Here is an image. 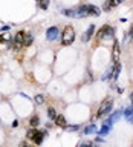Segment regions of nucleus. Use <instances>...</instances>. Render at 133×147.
<instances>
[{
	"mask_svg": "<svg viewBox=\"0 0 133 147\" xmlns=\"http://www.w3.org/2000/svg\"><path fill=\"white\" fill-rule=\"evenodd\" d=\"M73 40H75V29H73V26L67 25L66 28L63 29V37H61V43L64 46H69L73 43Z\"/></svg>",
	"mask_w": 133,
	"mask_h": 147,
	"instance_id": "nucleus-1",
	"label": "nucleus"
},
{
	"mask_svg": "<svg viewBox=\"0 0 133 147\" xmlns=\"http://www.w3.org/2000/svg\"><path fill=\"white\" fill-rule=\"evenodd\" d=\"M112 109H113V100L112 98H105L103 103H101L98 112H96V117L103 118V117H105V115H109L110 112H112Z\"/></svg>",
	"mask_w": 133,
	"mask_h": 147,
	"instance_id": "nucleus-2",
	"label": "nucleus"
},
{
	"mask_svg": "<svg viewBox=\"0 0 133 147\" xmlns=\"http://www.w3.org/2000/svg\"><path fill=\"white\" fill-rule=\"evenodd\" d=\"M110 35H113V29H112L109 25H104V26L98 31L96 38H98V40H103V38H105V37H110Z\"/></svg>",
	"mask_w": 133,
	"mask_h": 147,
	"instance_id": "nucleus-3",
	"label": "nucleus"
},
{
	"mask_svg": "<svg viewBox=\"0 0 133 147\" xmlns=\"http://www.w3.org/2000/svg\"><path fill=\"white\" fill-rule=\"evenodd\" d=\"M58 34H60L58 28H57V26H50L49 29L46 31V38H48L49 41H54V40L58 37Z\"/></svg>",
	"mask_w": 133,
	"mask_h": 147,
	"instance_id": "nucleus-4",
	"label": "nucleus"
},
{
	"mask_svg": "<svg viewBox=\"0 0 133 147\" xmlns=\"http://www.w3.org/2000/svg\"><path fill=\"white\" fill-rule=\"evenodd\" d=\"M119 54H121L119 43L115 40V41H113V48H112V60H113V63H119Z\"/></svg>",
	"mask_w": 133,
	"mask_h": 147,
	"instance_id": "nucleus-5",
	"label": "nucleus"
},
{
	"mask_svg": "<svg viewBox=\"0 0 133 147\" xmlns=\"http://www.w3.org/2000/svg\"><path fill=\"white\" fill-rule=\"evenodd\" d=\"M93 32H95V26L90 25L89 29H87L84 34H83V41H89V40L92 38V35H93Z\"/></svg>",
	"mask_w": 133,
	"mask_h": 147,
	"instance_id": "nucleus-6",
	"label": "nucleus"
},
{
	"mask_svg": "<svg viewBox=\"0 0 133 147\" xmlns=\"http://www.w3.org/2000/svg\"><path fill=\"white\" fill-rule=\"evenodd\" d=\"M87 12H89V16H96L98 17L101 14V9L98 6H95V5H87Z\"/></svg>",
	"mask_w": 133,
	"mask_h": 147,
	"instance_id": "nucleus-7",
	"label": "nucleus"
},
{
	"mask_svg": "<svg viewBox=\"0 0 133 147\" xmlns=\"http://www.w3.org/2000/svg\"><path fill=\"white\" fill-rule=\"evenodd\" d=\"M25 37H26V34L23 31H18L17 34H15V37H14V43H17V45H21L23 46V41H25Z\"/></svg>",
	"mask_w": 133,
	"mask_h": 147,
	"instance_id": "nucleus-8",
	"label": "nucleus"
},
{
	"mask_svg": "<svg viewBox=\"0 0 133 147\" xmlns=\"http://www.w3.org/2000/svg\"><path fill=\"white\" fill-rule=\"evenodd\" d=\"M75 11H77V17H87L89 16V12H87V5H81V6L77 8Z\"/></svg>",
	"mask_w": 133,
	"mask_h": 147,
	"instance_id": "nucleus-9",
	"label": "nucleus"
},
{
	"mask_svg": "<svg viewBox=\"0 0 133 147\" xmlns=\"http://www.w3.org/2000/svg\"><path fill=\"white\" fill-rule=\"evenodd\" d=\"M44 135H46V132H40V130H37V132H35V135L32 136V141H34L35 144H41V141H43Z\"/></svg>",
	"mask_w": 133,
	"mask_h": 147,
	"instance_id": "nucleus-10",
	"label": "nucleus"
},
{
	"mask_svg": "<svg viewBox=\"0 0 133 147\" xmlns=\"http://www.w3.org/2000/svg\"><path fill=\"white\" fill-rule=\"evenodd\" d=\"M55 124L60 127H66L67 126V121H66V118L63 117V115H57V118H55Z\"/></svg>",
	"mask_w": 133,
	"mask_h": 147,
	"instance_id": "nucleus-11",
	"label": "nucleus"
},
{
	"mask_svg": "<svg viewBox=\"0 0 133 147\" xmlns=\"http://www.w3.org/2000/svg\"><path fill=\"white\" fill-rule=\"evenodd\" d=\"M119 72H121V64H119V63H115L113 74H112V78H113V80H118V77H119Z\"/></svg>",
	"mask_w": 133,
	"mask_h": 147,
	"instance_id": "nucleus-12",
	"label": "nucleus"
},
{
	"mask_svg": "<svg viewBox=\"0 0 133 147\" xmlns=\"http://www.w3.org/2000/svg\"><path fill=\"white\" fill-rule=\"evenodd\" d=\"M29 124H31V127H32V129H37V126L40 124V117H38V115H34V117L31 118Z\"/></svg>",
	"mask_w": 133,
	"mask_h": 147,
	"instance_id": "nucleus-13",
	"label": "nucleus"
},
{
	"mask_svg": "<svg viewBox=\"0 0 133 147\" xmlns=\"http://www.w3.org/2000/svg\"><path fill=\"white\" fill-rule=\"evenodd\" d=\"M110 129H112L110 126H107V124H104V126H103V127H101L99 130H98V135H107V133L110 132Z\"/></svg>",
	"mask_w": 133,
	"mask_h": 147,
	"instance_id": "nucleus-14",
	"label": "nucleus"
},
{
	"mask_svg": "<svg viewBox=\"0 0 133 147\" xmlns=\"http://www.w3.org/2000/svg\"><path fill=\"white\" fill-rule=\"evenodd\" d=\"M63 14L66 17H77V11H75V9H64Z\"/></svg>",
	"mask_w": 133,
	"mask_h": 147,
	"instance_id": "nucleus-15",
	"label": "nucleus"
},
{
	"mask_svg": "<svg viewBox=\"0 0 133 147\" xmlns=\"http://www.w3.org/2000/svg\"><path fill=\"white\" fill-rule=\"evenodd\" d=\"M48 117H49L50 119H55V118H57V112H55L54 107H48Z\"/></svg>",
	"mask_w": 133,
	"mask_h": 147,
	"instance_id": "nucleus-16",
	"label": "nucleus"
},
{
	"mask_svg": "<svg viewBox=\"0 0 133 147\" xmlns=\"http://www.w3.org/2000/svg\"><path fill=\"white\" fill-rule=\"evenodd\" d=\"M34 101L40 106V104H43V103H44V96L41 95V94H38V95H35V96H34Z\"/></svg>",
	"mask_w": 133,
	"mask_h": 147,
	"instance_id": "nucleus-17",
	"label": "nucleus"
},
{
	"mask_svg": "<svg viewBox=\"0 0 133 147\" xmlns=\"http://www.w3.org/2000/svg\"><path fill=\"white\" fill-rule=\"evenodd\" d=\"M95 130H96V126H95V124H90V126H87L84 129V135H89V133L95 132Z\"/></svg>",
	"mask_w": 133,
	"mask_h": 147,
	"instance_id": "nucleus-18",
	"label": "nucleus"
},
{
	"mask_svg": "<svg viewBox=\"0 0 133 147\" xmlns=\"http://www.w3.org/2000/svg\"><path fill=\"white\" fill-rule=\"evenodd\" d=\"M31 45H32V35L31 34H26L25 41H23V46H31Z\"/></svg>",
	"mask_w": 133,
	"mask_h": 147,
	"instance_id": "nucleus-19",
	"label": "nucleus"
},
{
	"mask_svg": "<svg viewBox=\"0 0 133 147\" xmlns=\"http://www.w3.org/2000/svg\"><path fill=\"white\" fill-rule=\"evenodd\" d=\"M49 2H50V0H40L38 5H40V8H41V9H48V6H49Z\"/></svg>",
	"mask_w": 133,
	"mask_h": 147,
	"instance_id": "nucleus-20",
	"label": "nucleus"
},
{
	"mask_svg": "<svg viewBox=\"0 0 133 147\" xmlns=\"http://www.w3.org/2000/svg\"><path fill=\"white\" fill-rule=\"evenodd\" d=\"M80 147H96L95 142H90V141H86V142H81Z\"/></svg>",
	"mask_w": 133,
	"mask_h": 147,
	"instance_id": "nucleus-21",
	"label": "nucleus"
},
{
	"mask_svg": "<svg viewBox=\"0 0 133 147\" xmlns=\"http://www.w3.org/2000/svg\"><path fill=\"white\" fill-rule=\"evenodd\" d=\"M121 2H122V0H107V3H109L112 8H113V6H118V5L121 3Z\"/></svg>",
	"mask_w": 133,
	"mask_h": 147,
	"instance_id": "nucleus-22",
	"label": "nucleus"
},
{
	"mask_svg": "<svg viewBox=\"0 0 133 147\" xmlns=\"http://www.w3.org/2000/svg\"><path fill=\"white\" fill-rule=\"evenodd\" d=\"M67 130H78L80 129V124H75V126H66Z\"/></svg>",
	"mask_w": 133,
	"mask_h": 147,
	"instance_id": "nucleus-23",
	"label": "nucleus"
},
{
	"mask_svg": "<svg viewBox=\"0 0 133 147\" xmlns=\"http://www.w3.org/2000/svg\"><path fill=\"white\" fill-rule=\"evenodd\" d=\"M20 147H29V146H28L25 141H21V142H20Z\"/></svg>",
	"mask_w": 133,
	"mask_h": 147,
	"instance_id": "nucleus-24",
	"label": "nucleus"
},
{
	"mask_svg": "<svg viewBox=\"0 0 133 147\" xmlns=\"http://www.w3.org/2000/svg\"><path fill=\"white\" fill-rule=\"evenodd\" d=\"M17 126H18V121H17V119H15V121L12 123V127H17Z\"/></svg>",
	"mask_w": 133,
	"mask_h": 147,
	"instance_id": "nucleus-25",
	"label": "nucleus"
},
{
	"mask_svg": "<svg viewBox=\"0 0 133 147\" xmlns=\"http://www.w3.org/2000/svg\"><path fill=\"white\" fill-rule=\"evenodd\" d=\"M130 34H132V43H133V29L130 31Z\"/></svg>",
	"mask_w": 133,
	"mask_h": 147,
	"instance_id": "nucleus-26",
	"label": "nucleus"
},
{
	"mask_svg": "<svg viewBox=\"0 0 133 147\" xmlns=\"http://www.w3.org/2000/svg\"><path fill=\"white\" fill-rule=\"evenodd\" d=\"M130 98H132V103H133V94H132V95H130Z\"/></svg>",
	"mask_w": 133,
	"mask_h": 147,
	"instance_id": "nucleus-27",
	"label": "nucleus"
},
{
	"mask_svg": "<svg viewBox=\"0 0 133 147\" xmlns=\"http://www.w3.org/2000/svg\"><path fill=\"white\" fill-rule=\"evenodd\" d=\"M37 2H40V0H37Z\"/></svg>",
	"mask_w": 133,
	"mask_h": 147,
	"instance_id": "nucleus-28",
	"label": "nucleus"
}]
</instances>
